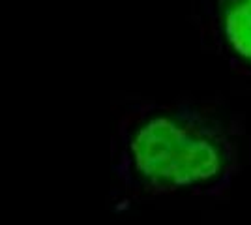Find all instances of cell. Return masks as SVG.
Instances as JSON below:
<instances>
[{
  "instance_id": "cell-1",
  "label": "cell",
  "mask_w": 251,
  "mask_h": 225,
  "mask_svg": "<svg viewBox=\"0 0 251 225\" xmlns=\"http://www.w3.org/2000/svg\"><path fill=\"white\" fill-rule=\"evenodd\" d=\"M113 173L145 195L210 188L227 173L230 147L220 128L189 107H135L113 139Z\"/></svg>"
},
{
  "instance_id": "cell-2",
  "label": "cell",
  "mask_w": 251,
  "mask_h": 225,
  "mask_svg": "<svg viewBox=\"0 0 251 225\" xmlns=\"http://www.w3.org/2000/svg\"><path fill=\"white\" fill-rule=\"evenodd\" d=\"M220 17L229 45L251 64V0H220Z\"/></svg>"
}]
</instances>
